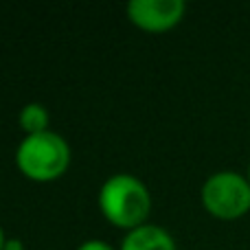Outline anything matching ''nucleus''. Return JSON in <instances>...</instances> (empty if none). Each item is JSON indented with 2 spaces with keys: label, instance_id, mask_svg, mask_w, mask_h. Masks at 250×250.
<instances>
[{
  "label": "nucleus",
  "instance_id": "2",
  "mask_svg": "<svg viewBox=\"0 0 250 250\" xmlns=\"http://www.w3.org/2000/svg\"><path fill=\"white\" fill-rule=\"evenodd\" d=\"M16 165L29 180L51 182L66 173L70 165V145L60 132L24 134L16 147Z\"/></svg>",
  "mask_w": 250,
  "mask_h": 250
},
{
  "label": "nucleus",
  "instance_id": "6",
  "mask_svg": "<svg viewBox=\"0 0 250 250\" xmlns=\"http://www.w3.org/2000/svg\"><path fill=\"white\" fill-rule=\"evenodd\" d=\"M18 121H20V127L24 129V134H40V132H46L48 127V121H51V114H48V110L44 108L42 104H38V101H31V104H26L24 108L20 110V117H18Z\"/></svg>",
  "mask_w": 250,
  "mask_h": 250
},
{
  "label": "nucleus",
  "instance_id": "7",
  "mask_svg": "<svg viewBox=\"0 0 250 250\" xmlns=\"http://www.w3.org/2000/svg\"><path fill=\"white\" fill-rule=\"evenodd\" d=\"M77 250H117L112 244L104 242V239H86L77 246Z\"/></svg>",
  "mask_w": 250,
  "mask_h": 250
},
{
  "label": "nucleus",
  "instance_id": "1",
  "mask_svg": "<svg viewBox=\"0 0 250 250\" xmlns=\"http://www.w3.org/2000/svg\"><path fill=\"white\" fill-rule=\"evenodd\" d=\"M99 211L119 229H136L145 224L151 211V193L141 178L132 173H112L99 187Z\"/></svg>",
  "mask_w": 250,
  "mask_h": 250
},
{
  "label": "nucleus",
  "instance_id": "9",
  "mask_svg": "<svg viewBox=\"0 0 250 250\" xmlns=\"http://www.w3.org/2000/svg\"><path fill=\"white\" fill-rule=\"evenodd\" d=\"M4 244H7V237H4V230L0 226V250H4Z\"/></svg>",
  "mask_w": 250,
  "mask_h": 250
},
{
  "label": "nucleus",
  "instance_id": "3",
  "mask_svg": "<svg viewBox=\"0 0 250 250\" xmlns=\"http://www.w3.org/2000/svg\"><path fill=\"white\" fill-rule=\"evenodd\" d=\"M200 200L217 220H239L250 211V180L233 169L215 171L204 180Z\"/></svg>",
  "mask_w": 250,
  "mask_h": 250
},
{
  "label": "nucleus",
  "instance_id": "5",
  "mask_svg": "<svg viewBox=\"0 0 250 250\" xmlns=\"http://www.w3.org/2000/svg\"><path fill=\"white\" fill-rule=\"evenodd\" d=\"M119 250H176V242L163 226L141 224L125 233Z\"/></svg>",
  "mask_w": 250,
  "mask_h": 250
},
{
  "label": "nucleus",
  "instance_id": "8",
  "mask_svg": "<svg viewBox=\"0 0 250 250\" xmlns=\"http://www.w3.org/2000/svg\"><path fill=\"white\" fill-rule=\"evenodd\" d=\"M4 250H24V244H22L18 237H7Z\"/></svg>",
  "mask_w": 250,
  "mask_h": 250
},
{
  "label": "nucleus",
  "instance_id": "10",
  "mask_svg": "<svg viewBox=\"0 0 250 250\" xmlns=\"http://www.w3.org/2000/svg\"><path fill=\"white\" fill-rule=\"evenodd\" d=\"M246 176H248V180H250V163H248V173H246Z\"/></svg>",
  "mask_w": 250,
  "mask_h": 250
},
{
  "label": "nucleus",
  "instance_id": "4",
  "mask_svg": "<svg viewBox=\"0 0 250 250\" xmlns=\"http://www.w3.org/2000/svg\"><path fill=\"white\" fill-rule=\"evenodd\" d=\"M185 11V0H129L127 2L129 22L151 33H163L180 24Z\"/></svg>",
  "mask_w": 250,
  "mask_h": 250
}]
</instances>
